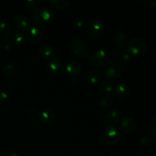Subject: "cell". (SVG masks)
I'll return each instance as SVG.
<instances>
[{
	"instance_id": "1",
	"label": "cell",
	"mask_w": 156,
	"mask_h": 156,
	"mask_svg": "<svg viewBox=\"0 0 156 156\" xmlns=\"http://www.w3.org/2000/svg\"><path fill=\"white\" fill-rule=\"evenodd\" d=\"M55 11L47 6L37 7L34 12V18L40 24H48L55 19Z\"/></svg>"
},
{
	"instance_id": "2",
	"label": "cell",
	"mask_w": 156,
	"mask_h": 156,
	"mask_svg": "<svg viewBox=\"0 0 156 156\" xmlns=\"http://www.w3.org/2000/svg\"><path fill=\"white\" fill-rule=\"evenodd\" d=\"M121 138L120 129L114 126H108L102 130L101 139L107 145H114L118 143Z\"/></svg>"
},
{
	"instance_id": "3",
	"label": "cell",
	"mask_w": 156,
	"mask_h": 156,
	"mask_svg": "<svg viewBox=\"0 0 156 156\" xmlns=\"http://www.w3.org/2000/svg\"><path fill=\"white\" fill-rule=\"evenodd\" d=\"M88 33L94 37H98L104 34L105 24L101 20L98 18H92L88 22L86 25Z\"/></svg>"
},
{
	"instance_id": "4",
	"label": "cell",
	"mask_w": 156,
	"mask_h": 156,
	"mask_svg": "<svg viewBox=\"0 0 156 156\" xmlns=\"http://www.w3.org/2000/svg\"><path fill=\"white\" fill-rule=\"evenodd\" d=\"M127 51L135 56H142L146 51V44L139 38L131 39L127 44Z\"/></svg>"
},
{
	"instance_id": "5",
	"label": "cell",
	"mask_w": 156,
	"mask_h": 156,
	"mask_svg": "<svg viewBox=\"0 0 156 156\" xmlns=\"http://www.w3.org/2000/svg\"><path fill=\"white\" fill-rule=\"evenodd\" d=\"M123 73V67L120 62H109L104 69V75L108 79H116Z\"/></svg>"
},
{
	"instance_id": "6",
	"label": "cell",
	"mask_w": 156,
	"mask_h": 156,
	"mask_svg": "<svg viewBox=\"0 0 156 156\" xmlns=\"http://www.w3.org/2000/svg\"><path fill=\"white\" fill-rule=\"evenodd\" d=\"M71 49L73 53L79 57L88 56V47L82 39H76L71 43Z\"/></svg>"
},
{
	"instance_id": "7",
	"label": "cell",
	"mask_w": 156,
	"mask_h": 156,
	"mask_svg": "<svg viewBox=\"0 0 156 156\" xmlns=\"http://www.w3.org/2000/svg\"><path fill=\"white\" fill-rule=\"evenodd\" d=\"M108 56L107 52L103 49H99L91 54V62L94 66L101 67L105 66L108 62Z\"/></svg>"
},
{
	"instance_id": "8",
	"label": "cell",
	"mask_w": 156,
	"mask_h": 156,
	"mask_svg": "<svg viewBox=\"0 0 156 156\" xmlns=\"http://www.w3.org/2000/svg\"><path fill=\"white\" fill-rule=\"evenodd\" d=\"M66 70L71 76H77L82 73V67L80 62L73 58H69L66 62Z\"/></svg>"
},
{
	"instance_id": "9",
	"label": "cell",
	"mask_w": 156,
	"mask_h": 156,
	"mask_svg": "<svg viewBox=\"0 0 156 156\" xmlns=\"http://www.w3.org/2000/svg\"><path fill=\"white\" fill-rule=\"evenodd\" d=\"M120 127L123 132L130 133L133 132L136 128V122L132 117H123L120 121Z\"/></svg>"
},
{
	"instance_id": "10",
	"label": "cell",
	"mask_w": 156,
	"mask_h": 156,
	"mask_svg": "<svg viewBox=\"0 0 156 156\" xmlns=\"http://www.w3.org/2000/svg\"><path fill=\"white\" fill-rule=\"evenodd\" d=\"M62 61L60 56L58 54H53L48 59L47 62V66L51 73H56L60 70Z\"/></svg>"
},
{
	"instance_id": "11",
	"label": "cell",
	"mask_w": 156,
	"mask_h": 156,
	"mask_svg": "<svg viewBox=\"0 0 156 156\" xmlns=\"http://www.w3.org/2000/svg\"><path fill=\"white\" fill-rule=\"evenodd\" d=\"M43 33L41 31V28L37 26H30L27 30V37L30 41L34 44H37L41 41L42 38Z\"/></svg>"
},
{
	"instance_id": "12",
	"label": "cell",
	"mask_w": 156,
	"mask_h": 156,
	"mask_svg": "<svg viewBox=\"0 0 156 156\" xmlns=\"http://www.w3.org/2000/svg\"><path fill=\"white\" fill-rule=\"evenodd\" d=\"M85 79L90 83H97L101 79L102 73L100 70L95 68L89 69L84 75Z\"/></svg>"
},
{
	"instance_id": "13",
	"label": "cell",
	"mask_w": 156,
	"mask_h": 156,
	"mask_svg": "<svg viewBox=\"0 0 156 156\" xmlns=\"http://www.w3.org/2000/svg\"><path fill=\"white\" fill-rule=\"evenodd\" d=\"M112 39L116 45L122 47L126 45V41H127V35L124 30H117L113 34Z\"/></svg>"
},
{
	"instance_id": "14",
	"label": "cell",
	"mask_w": 156,
	"mask_h": 156,
	"mask_svg": "<svg viewBox=\"0 0 156 156\" xmlns=\"http://www.w3.org/2000/svg\"><path fill=\"white\" fill-rule=\"evenodd\" d=\"M114 91L117 97L124 98L127 97L130 93V88L126 84H117L114 88Z\"/></svg>"
},
{
	"instance_id": "15",
	"label": "cell",
	"mask_w": 156,
	"mask_h": 156,
	"mask_svg": "<svg viewBox=\"0 0 156 156\" xmlns=\"http://www.w3.org/2000/svg\"><path fill=\"white\" fill-rule=\"evenodd\" d=\"M54 111L51 108H44L38 115V118L43 123H50L54 119Z\"/></svg>"
},
{
	"instance_id": "16",
	"label": "cell",
	"mask_w": 156,
	"mask_h": 156,
	"mask_svg": "<svg viewBox=\"0 0 156 156\" xmlns=\"http://www.w3.org/2000/svg\"><path fill=\"white\" fill-rule=\"evenodd\" d=\"M14 21H15V24L16 25V27L20 30H27L29 24H30V21H29L28 18L23 15H19L15 17Z\"/></svg>"
},
{
	"instance_id": "17",
	"label": "cell",
	"mask_w": 156,
	"mask_h": 156,
	"mask_svg": "<svg viewBox=\"0 0 156 156\" xmlns=\"http://www.w3.org/2000/svg\"><path fill=\"white\" fill-rule=\"evenodd\" d=\"M12 28L8 22L5 21H0V39L6 40L10 37Z\"/></svg>"
},
{
	"instance_id": "18",
	"label": "cell",
	"mask_w": 156,
	"mask_h": 156,
	"mask_svg": "<svg viewBox=\"0 0 156 156\" xmlns=\"http://www.w3.org/2000/svg\"><path fill=\"white\" fill-rule=\"evenodd\" d=\"M121 117V113L117 109H111L107 114V120L110 123H116L119 122Z\"/></svg>"
},
{
	"instance_id": "19",
	"label": "cell",
	"mask_w": 156,
	"mask_h": 156,
	"mask_svg": "<svg viewBox=\"0 0 156 156\" xmlns=\"http://www.w3.org/2000/svg\"><path fill=\"white\" fill-rule=\"evenodd\" d=\"M17 70V66L15 62L12 61H9L4 66V73L7 77H12L15 76Z\"/></svg>"
},
{
	"instance_id": "20",
	"label": "cell",
	"mask_w": 156,
	"mask_h": 156,
	"mask_svg": "<svg viewBox=\"0 0 156 156\" xmlns=\"http://www.w3.org/2000/svg\"><path fill=\"white\" fill-rule=\"evenodd\" d=\"M55 50L54 47L53 46L50 45V44H43L39 49V52L43 56H52L54 53Z\"/></svg>"
},
{
	"instance_id": "21",
	"label": "cell",
	"mask_w": 156,
	"mask_h": 156,
	"mask_svg": "<svg viewBox=\"0 0 156 156\" xmlns=\"http://www.w3.org/2000/svg\"><path fill=\"white\" fill-rule=\"evenodd\" d=\"M50 3L56 9L63 10L68 7L69 5V0H50Z\"/></svg>"
},
{
	"instance_id": "22",
	"label": "cell",
	"mask_w": 156,
	"mask_h": 156,
	"mask_svg": "<svg viewBox=\"0 0 156 156\" xmlns=\"http://www.w3.org/2000/svg\"><path fill=\"white\" fill-rule=\"evenodd\" d=\"M119 59L120 62L124 66L129 65L131 62V56L127 50H121L119 53Z\"/></svg>"
},
{
	"instance_id": "23",
	"label": "cell",
	"mask_w": 156,
	"mask_h": 156,
	"mask_svg": "<svg viewBox=\"0 0 156 156\" xmlns=\"http://www.w3.org/2000/svg\"><path fill=\"white\" fill-rule=\"evenodd\" d=\"M113 103V98L109 94H104L101 98L100 100V105L101 106H102L103 108H107L108 107L111 106Z\"/></svg>"
},
{
	"instance_id": "24",
	"label": "cell",
	"mask_w": 156,
	"mask_h": 156,
	"mask_svg": "<svg viewBox=\"0 0 156 156\" xmlns=\"http://www.w3.org/2000/svg\"><path fill=\"white\" fill-rule=\"evenodd\" d=\"M25 39V36L23 31L21 30H16L15 33L12 35V41L15 43V44H22Z\"/></svg>"
},
{
	"instance_id": "25",
	"label": "cell",
	"mask_w": 156,
	"mask_h": 156,
	"mask_svg": "<svg viewBox=\"0 0 156 156\" xmlns=\"http://www.w3.org/2000/svg\"><path fill=\"white\" fill-rule=\"evenodd\" d=\"M153 143V138L151 135H146L140 139V143L145 147L150 146Z\"/></svg>"
},
{
	"instance_id": "26",
	"label": "cell",
	"mask_w": 156,
	"mask_h": 156,
	"mask_svg": "<svg viewBox=\"0 0 156 156\" xmlns=\"http://www.w3.org/2000/svg\"><path fill=\"white\" fill-rule=\"evenodd\" d=\"M101 89L103 90L105 92L111 93L114 91V87H113L112 84L111 83L110 81L105 80L101 84Z\"/></svg>"
},
{
	"instance_id": "27",
	"label": "cell",
	"mask_w": 156,
	"mask_h": 156,
	"mask_svg": "<svg viewBox=\"0 0 156 156\" xmlns=\"http://www.w3.org/2000/svg\"><path fill=\"white\" fill-rule=\"evenodd\" d=\"M9 100V93L5 91H0V105L7 103Z\"/></svg>"
},
{
	"instance_id": "28",
	"label": "cell",
	"mask_w": 156,
	"mask_h": 156,
	"mask_svg": "<svg viewBox=\"0 0 156 156\" xmlns=\"http://www.w3.org/2000/svg\"><path fill=\"white\" fill-rule=\"evenodd\" d=\"M26 3H27V6L30 7V9H35V8L37 9L41 3V0H27Z\"/></svg>"
},
{
	"instance_id": "29",
	"label": "cell",
	"mask_w": 156,
	"mask_h": 156,
	"mask_svg": "<svg viewBox=\"0 0 156 156\" xmlns=\"http://www.w3.org/2000/svg\"><path fill=\"white\" fill-rule=\"evenodd\" d=\"M2 156H18V154L13 149H7L2 152Z\"/></svg>"
},
{
	"instance_id": "30",
	"label": "cell",
	"mask_w": 156,
	"mask_h": 156,
	"mask_svg": "<svg viewBox=\"0 0 156 156\" xmlns=\"http://www.w3.org/2000/svg\"><path fill=\"white\" fill-rule=\"evenodd\" d=\"M84 24V21L82 18L80 17H77V18H75L74 20V24L77 27H82V25Z\"/></svg>"
},
{
	"instance_id": "31",
	"label": "cell",
	"mask_w": 156,
	"mask_h": 156,
	"mask_svg": "<svg viewBox=\"0 0 156 156\" xmlns=\"http://www.w3.org/2000/svg\"><path fill=\"white\" fill-rule=\"evenodd\" d=\"M149 131L152 134L156 135V120H154L149 125Z\"/></svg>"
},
{
	"instance_id": "32",
	"label": "cell",
	"mask_w": 156,
	"mask_h": 156,
	"mask_svg": "<svg viewBox=\"0 0 156 156\" xmlns=\"http://www.w3.org/2000/svg\"><path fill=\"white\" fill-rule=\"evenodd\" d=\"M12 44L9 41H5L2 44V47L5 50H10L12 49Z\"/></svg>"
},
{
	"instance_id": "33",
	"label": "cell",
	"mask_w": 156,
	"mask_h": 156,
	"mask_svg": "<svg viewBox=\"0 0 156 156\" xmlns=\"http://www.w3.org/2000/svg\"><path fill=\"white\" fill-rule=\"evenodd\" d=\"M150 5L152 7H156V1H151Z\"/></svg>"
},
{
	"instance_id": "34",
	"label": "cell",
	"mask_w": 156,
	"mask_h": 156,
	"mask_svg": "<svg viewBox=\"0 0 156 156\" xmlns=\"http://www.w3.org/2000/svg\"><path fill=\"white\" fill-rule=\"evenodd\" d=\"M136 156H148V155L145 153V152H140Z\"/></svg>"
},
{
	"instance_id": "35",
	"label": "cell",
	"mask_w": 156,
	"mask_h": 156,
	"mask_svg": "<svg viewBox=\"0 0 156 156\" xmlns=\"http://www.w3.org/2000/svg\"><path fill=\"white\" fill-rule=\"evenodd\" d=\"M60 156H67V155H60Z\"/></svg>"
},
{
	"instance_id": "36",
	"label": "cell",
	"mask_w": 156,
	"mask_h": 156,
	"mask_svg": "<svg viewBox=\"0 0 156 156\" xmlns=\"http://www.w3.org/2000/svg\"><path fill=\"white\" fill-rule=\"evenodd\" d=\"M111 156H113V155H111Z\"/></svg>"
}]
</instances>
